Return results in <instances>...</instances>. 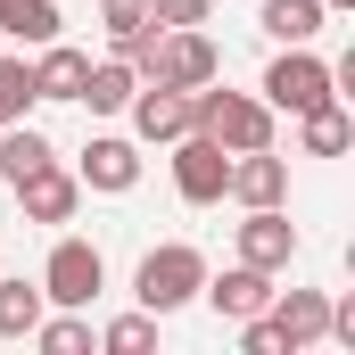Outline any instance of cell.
I'll list each match as a JSON object with an SVG mask.
<instances>
[{
	"label": "cell",
	"mask_w": 355,
	"mask_h": 355,
	"mask_svg": "<svg viewBox=\"0 0 355 355\" xmlns=\"http://www.w3.org/2000/svg\"><path fill=\"white\" fill-rule=\"evenodd\" d=\"M25 107H33V67L0 50V124H25Z\"/></svg>",
	"instance_id": "obj_23"
},
{
	"label": "cell",
	"mask_w": 355,
	"mask_h": 355,
	"mask_svg": "<svg viewBox=\"0 0 355 355\" xmlns=\"http://www.w3.org/2000/svg\"><path fill=\"white\" fill-rule=\"evenodd\" d=\"M124 107H132V132H141V141H182V132H190V91L141 83Z\"/></svg>",
	"instance_id": "obj_13"
},
{
	"label": "cell",
	"mask_w": 355,
	"mask_h": 355,
	"mask_svg": "<svg viewBox=\"0 0 355 355\" xmlns=\"http://www.w3.org/2000/svg\"><path fill=\"white\" fill-rule=\"evenodd\" d=\"M50 314L42 281H0V339H33V322Z\"/></svg>",
	"instance_id": "obj_19"
},
{
	"label": "cell",
	"mask_w": 355,
	"mask_h": 355,
	"mask_svg": "<svg viewBox=\"0 0 355 355\" xmlns=\"http://www.w3.org/2000/svg\"><path fill=\"white\" fill-rule=\"evenodd\" d=\"M198 297H207L223 322H248V314H265V306H272V272H257V265L207 272V281H198Z\"/></svg>",
	"instance_id": "obj_11"
},
{
	"label": "cell",
	"mask_w": 355,
	"mask_h": 355,
	"mask_svg": "<svg viewBox=\"0 0 355 355\" xmlns=\"http://www.w3.org/2000/svg\"><path fill=\"white\" fill-rule=\"evenodd\" d=\"M272 331H281V347L297 355V347H322V339H331V297H322V289H289V297H281V289H272Z\"/></svg>",
	"instance_id": "obj_9"
},
{
	"label": "cell",
	"mask_w": 355,
	"mask_h": 355,
	"mask_svg": "<svg viewBox=\"0 0 355 355\" xmlns=\"http://www.w3.org/2000/svg\"><path fill=\"white\" fill-rule=\"evenodd\" d=\"M198 281H207V257H198L190 240H166V248H149V257H141V272H132V297H141V306L166 322L174 306H190V297H198Z\"/></svg>",
	"instance_id": "obj_2"
},
{
	"label": "cell",
	"mask_w": 355,
	"mask_h": 355,
	"mask_svg": "<svg viewBox=\"0 0 355 355\" xmlns=\"http://www.w3.org/2000/svg\"><path fill=\"white\" fill-rule=\"evenodd\" d=\"M322 8H355V0H322Z\"/></svg>",
	"instance_id": "obj_26"
},
{
	"label": "cell",
	"mask_w": 355,
	"mask_h": 355,
	"mask_svg": "<svg viewBox=\"0 0 355 355\" xmlns=\"http://www.w3.org/2000/svg\"><path fill=\"white\" fill-rule=\"evenodd\" d=\"M83 75H91V50L42 42V58H33V99H83Z\"/></svg>",
	"instance_id": "obj_14"
},
{
	"label": "cell",
	"mask_w": 355,
	"mask_h": 355,
	"mask_svg": "<svg viewBox=\"0 0 355 355\" xmlns=\"http://www.w3.org/2000/svg\"><path fill=\"white\" fill-rule=\"evenodd\" d=\"M42 166H50V141H42L33 124H0V182L17 190L25 174H42Z\"/></svg>",
	"instance_id": "obj_18"
},
{
	"label": "cell",
	"mask_w": 355,
	"mask_h": 355,
	"mask_svg": "<svg viewBox=\"0 0 355 355\" xmlns=\"http://www.w3.org/2000/svg\"><path fill=\"white\" fill-rule=\"evenodd\" d=\"M223 75V50L198 33V25H157V50H149V75L141 83H166V91H198Z\"/></svg>",
	"instance_id": "obj_3"
},
{
	"label": "cell",
	"mask_w": 355,
	"mask_h": 355,
	"mask_svg": "<svg viewBox=\"0 0 355 355\" xmlns=\"http://www.w3.org/2000/svg\"><path fill=\"white\" fill-rule=\"evenodd\" d=\"M132 91H141V75H132L124 58H99V67L83 75V99H75V107H91V116H124Z\"/></svg>",
	"instance_id": "obj_15"
},
{
	"label": "cell",
	"mask_w": 355,
	"mask_h": 355,
	"mask_svg": "<svg viewBox=\"0 0 355 355\" xmlns=\"http://www.w3.org/2000/svg\"><path fill=\"white\" fill-rule=\"evenodd\" d=\"M33 339H42V355H91V322H83V306L42 314V322H33Z\"/></svg>",
	"instance_id": "obj_21"
},
{
	"label": "cell",
	"mask_w": 355,
	"mask_h": 355,
	"mask_svg": "<svg viewBox=\"0 0 355 355\" xmlns=\"http://www.w3.org/2000/svg\"><path fill=\"white\" fill-rule=\"evenodd\" d=\"M0 33L25 42V50H42V42H58V8L50 0H0Z\"/></svg>",
	"instance_id": "obj_20"
},
{
	"label": "cell",
	"mask_w": 355,
	"mask_h": 355,
	"mask_svg": "<svg viewBox=\"0 0 355 355\" xmlns=\"http://www.w3.org/2000/svg\"><path fill=\"white\" fill-rule=\"evenodd\" d=\"M297 132H306V157H347V141H355V124H347V107H339V99L306 107V116H297Z\"/></svg>",
	"instance_id": "obj_17"
},
{
	"label": "cell",
	"mask_w": 355,
	"mask_h": 355,
	"mask_svg": "<svg viewBox=\"0 0 355 355\" xmlns=\"http://www.w3.org/2000/svg\"><path fill=\"white\" fill-rule=\"evenodd\" d=\"M190 124H198L207 141H223L232 157H240V149H272V107L257 99V91H215V83H198V91H190Z\"/></svg>",
	"instance_id": "obj_1"
},
{
	"label": "cell",
	"mask_w": 355,
	"mask_h": 355,
	"mask_svg": "<svg viewBox=\"0 0 355 355\" xmlns=\"http://www.w3.org/2000/svg\"><path fill=\"white\" fill-rule=\"evenodd\" d=\"M75 182H83V190H107V198H124V190L141 182V149H132L124 132H91L83 157H75Z\"/></svg>",
	"instance_id": "obj_7"
},
{
	"label": "cell",
	"mask_w": 355,
	"mask_h": 355,
	"mask_svg": "<svg viewBox=\"0 0 355 355\" xmlns=\"http://www.w3.org/2000/svg\"><path fill=\"white\" fill-rule=\"evenodd\" d=\"M223 198H240V207H281V198H289V166H281L272 149H240Z\"/></svg>",
	"instance_id": "obj_12"
},
{
	"label": "cell",
	"mask_w": 355,
	"mask_h": 355,
	"mask_svg": "<svg viewBox=\"0 0 355 355\" xmlns=\"http://www.w3.org/2000/svg\"><path fill=\"white\" fill-rule=\"evenodd\" d=\"M257 91H265V107H281V116H306V107L339 99V91H331V67H322L306 42H289V50L265 67V83H257Z\"/></svg>",
	"instance_id": "obj_4"
},
{
	"label": "cell",
	"mask_w": 355,
	"mask_h": 355,
	"mask_svg": "<svg viewBox=\"0 0 355 355\" xmlns=\"http://www.w3.org/2000/svg\"><path fill=\"white\" fill-rule=\"evenodd\" d=\"M99 347L107 355H149L157 347V314H149V306H141V314H116V322L99 331Z\"/></svg>",
	"instance_id": "obj_22"
},
{
	"label": "cell",
	"mask_w": 355,
	"mask_h": 355,
	"mask_svg": "<svg viewBox=\"0 0 355 355\" xmlns=\"http://www.w3.org/2000/svg\"><path fill=\"white\" fill-rule=\"evenodd\" d=\"M289 257H297V223H289L281 207H248V223H240V265L289 272Z\"/></svg>",
	"instance_id": "obj_8"
},
{
	"label": "cell",
	"mask_w": 355,
	"mask_h": 355,
	"mask_svg": "<svg viewBox=\"0 0 355 355\" xmlns=\"http://www.w3.org/2000/svg\"><path fill=\"white\" fill-rule=\"evenodd\" d=\"M322 17H331L322 0H265V8H257V25H265L281 50H289V42H314V33H322Z\"/></svg>",
	"instance_id": "obj_16"
},
{
	"label": "cell",
	"mask_w": 355,
	"mask_h": 355,
	"mask_svg": "<svg viewBox=\"0 0 355 355\" xmlns=\"http://www.w3.org/2000/svg\"><path fill=\"white\" fill-rule=\"evenodd\" d=\"M223 182H232V149L223 141H207L198 124L174 141V190H182V207H215L223 198Z\"/></svg>",
	"instance_id": "obj_5"
},
{
	"label": "cell",
	"mask_w": 355,
	"mask_h": 355,
	"mask_svg": "<svg viewBox=\"0 0 355 355\" xmlns=\"http://www.w3.org/2000/svg\"><path fill=\"white\" fill-rule=\"evenodd\" d=\"M215 0H149V25H207Z\"/></svg>",
	"instance_id": "obj_24"
},
{
	"label": "cell",
	"mask_w": 355,
	"mask_h": 355,
	"mask_svg": "<svg viewBox=\"0 0 355 355\" xmlns=\"http://www.w3.org/2000/svg\"><path fill=\"white\" fill-rule=\"evenodd\" d=\"M99 289H107V257H99L91 240H58L50 265H42V297H50V306H91Z\"/></svg>",
	"instance_id": "obj_6"
},
{
	"label": "cell",
	"mask_w": 355,
	"mask_h": 355,
	"mask_svg": "<svg viewBox=\"0 0 355 355\" xmlns=\"http://www.w3.org/2000/svg\"><path fill=\"white\" fill-rule=\"evenodd\" d=\"M17 207H25V223H75V207H83V182H75L58 157H50L42 174H25V182H17Z\"/></svg>",
	"instance_id": "obj_10"
},
{
	"label": "cell",
	"mask_w": 355,
	"mask_h": 355,
	"mask_svg": "<svg viewBox=\"0 0 355 355\" xmlns=\"http://www.w3.org/2000/svg\"><path fill=\"white\" fill-rule=\"evenodd\" d=\"M99 25L107 33H132V25H149V0H99Z\"/></svg>",
	"instance_id": "obj_25"
}]
</instances>
